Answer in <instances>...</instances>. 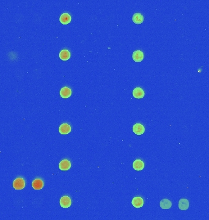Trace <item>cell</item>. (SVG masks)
I'll return each mask as SVG.
<instances>
[{"label": "cell", "mask_w": 209, "mask_h": 220, "mask_svg": "<svg viewBox=\"0 0 209 220\" xmlns=\"http://www.w3.org/2000/svg\"><path fill=\"white\" fill-rule=\"evenodd\" d=\"M71 95H72V91L71 89L67 87L62 88L60 91V95L62 98H67L71 97Z\"/></svg>", "instance_id": "cell-6"}, {"label": "cell", "mask_w": 209, "mask_h": 220, "mask_svg": "<svg viewBox=\"0 0 209 220\" xmlns=\"http://www.w3.org/2000/svg\"><path fill=\"white\" fill-rule=\"evenodd\" d=\"M131 203L135 208H141L144 204V201L141 197H135L133 199Z\"/></svg>", "instance_id": "cell-7"}, {"label": "cell", "mask_w": 209, "mask_h": 220, "mask_svg": "<svg viewBox=\"0 0 209 220\" xmlns=\"http://www.w3.org/2000/svg\"><path fill=\"white\" fill-rule=\"evenodd\" d=\"M71 162L66 159L62 160L59 165V168L61 170V171H68V170L71 168Z\"/></svg>", "instance_id": "cell-4"}, {"label": "cell", "mask_w": 209, "mask_h": 220, "mask_svg": "<svg viewBox=\"0 0 209 220\" xmlns=\"http://www.w3.org/2000/svg\"><path fill=\"white\" fill-rule=\"evenodd\" d=\"M144 95V92L141 88H136L133 91V95L136 98H142Z\"/></svg>", "instance_id": "cell-11"}, {"label": "cell", "mask_w": 209, "mask_h": 220, "mask_svg": "<svg viewBox=\"0 0 209 220\" xmlns=\"http://www.w3.org/2000/svg\"><path fill=\"white\" fill-rule=\"evenodd\" d=\"M133 168L136 171H142L144 168V162L139 159L136 160L133 163Z\"/></svg>", "instance_id": "cell-9"}, {"label": "cell", "mask_w": 209, "mask_h": 220, "mask_svg": "<svg viewBox=\"0 0 209 220\" xmlns=\"http://www.w3.org/2000/svg\"><path fill=\"white\" fill-rule=\"evenodd\" d=\"M71 131V127L67 124H62L59 128V132L61 134H67Z\"/></svg>", "instance_id": "cell-5"}, {"label": "cell", "mask_w": 209, "mask_h": 220, "mask_svg": "<svg viewBox=\"0 0 209 220\" xmlns=\"http://www.w3.org/2000/svg\"><path fill=\"white\" fill-rule=\"evenodd\" d=\"M160 207H161L163 209H169L171 207L172 203L171 202L167 199H163V200L160 202Z\"/></svg>", "instance_id": "cell-16"}, {"label": "cell", "mask_w": 209, "mask_h": 220, "mask_svg": "<svg viewBox=\"0 0 209 220\" xmlns=\"http://www.w3.org/2000/svg\"><path fill=\"white\" fill-rule=\"evenodd\" d=\"M132 20L136 24H141L144 21V17L139 13H135L133 17H132Z\"/></svg>", "instance_id": "cell-14"}, {"label": "cell", "mask_w": 209, "mask_h": 220, "mask_svg": "<svg viewBox=\"0 0 209 220\" xmlns=\"http://www.w3.org/2000/svg\"><path fill=\"white\" fill-rule=\"evenodd\" d=\"M25 187V182L22 178H17L13 182V187L16 190H22Z\"/></svg>", "instance_id": "cell-1"}, {"label": "cell", "mask_w": 209, "mask_h": 220, "mask_svg": "<svg viewBox=\"0 0 209 220\" xmlns=\"http://www.w3.org/2000/svg\"><path fill=\"white\" fill-rule=\"evenodd\" d=\"M32 187L35 190H40L44 187V182L40 179H36L32 182Z\"/></svg>", "instance_id": "cell-13"}, {"label": "cell", "mask_w": 209, "mask_h": 220, "mask_svg": "<svg viewBox=\"0 0 209 220\" xmlns=\"http://www.w3.org/2000/svg\"><path fill=\"white\" fill-rule=\"evenodd\" d=\"M59 58L62 61H67L71 58V53L67 50H62L59 53Z\"/></svg>", "instance_id": "cell-15"}, {"label": "cell", "mask_w": 209, "mask_h": 220, "mask_svg": "<svg viewBox=\"0 0 209 220\" xmlns=\"http://www.w3.org/2000/svg\"><path fill=\"white\" fill-rule=\"evenodd\" d=\"M133 131L137 135H141L145 132V128L141 124H136L133 127Z\"/></svg>", "instance_id": "cell-3"}, {"label": "cell", "mask_w": 209, "mask_h": 220, "mask_svg": "<svg viewBox=\"0 0 209 220\" xmlns=\"http://www.w3.org/2000/svg\"><path fill=\"white\" fill-rule=\"evenodd\" d=\"M179 207L181 210H186L189 207V202L186 199H182L179 201Z\"/></svg>", "instance_id": "cell-12"}, {"label": "cell", "mask_w": 209, "mask_h": 220, "mask_svg": "<svg viewBox=\"0 0 209 220\" xmlns=\"http://www.w3.org/2000/svg\"><path fill=\"white\" fill-rule=\"evenodd\" d=\"M72 204V201L68 196H65L61 198L60 205L62 208H68Z\"/></svg>", "instance_id": "cell-2"}, {"label": "cell", "mask_w": 209, "mask_h": 220, "mask_svg": "<svg viewBox=\"0 0 209 220\" xmlns=\"http://www.w3.org/2000/svg\"><path fill=\"white\" fill-rule=\"evenodd\" d=\"M132 58L135 62H141L144 59V53L140 50L135 51L132 55Z\"/></svg>", "instance_id": "cell-8"}, {"label": "cell", "mask_w": 209, "mask_h": 220, "mask_svg": "<svg viewBox=\"0 0 209 220\" xmlns=\"http://www.w3.org/2000/svg\"><path fill=\"white\" fill-rule=\"evenodd\" d=\"M60 22L63 25H67L71 21V17L69 15L68 13H62L60 17L59 18Z\"/></svg>", "instance_id": "cell-10"}]
</instances>
